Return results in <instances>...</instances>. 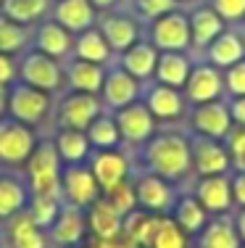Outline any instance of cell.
<instances>
[{"label": "cell", "mask_w": 245, "mask_h": 248, "mask_svg": "<svg viewBox=\"0 0 245 248\" xmlns=\"http://www.w3.org/2000/svg\"><path fill=\"white\" fill-rule=\"evenodd\" d=\"M143 161H145V172L159 174L169 182L182 180L192 169L190 140L177 132L153 135L148 143H143Z\"/></svg>", "instance_id": "obj_1"}, {"label": "cell", "mask_w": 245, "mask_h": 248, "mask_svg": "<svg viewBox=\"0 0 245 248\" xmlns=\"http://www.w3.org/2000/svg\"><path fill=\"white\" fill-rule=\"evenodd\" d=\"M27 177L29 193H48V196H61V172L63 161L58 156L53 138L37 140L34 151L29 153L27 164L21 167Z\"/></svg>", "instance_id": "obj_2"}, {"label": "cell", "mask_w": 245, "mask_h": 248, "mask_svg": "<svg viewBox=\"0 0 245 248\" xmlns=\"http://www.w3.org/2000/svg\"><path fill=\"white\" fill-rule=\"evenodd\" d=\"M16 79H21L29 87H37V90L48 93V95H58V93L66 87L63 79V66L61 61L45 56V53L27 48L24 53H19L16 58Z\"/></svg>", "instance_id": "obj_3"}, {"label": "cell", "mask_w": 245, "mask_h": 248, "mask_svg": "<svg viewBox=\"0 0 245 248\" xmlns=\"http://www.w3.org/2000/svg\"><path fill=\"white\" fill-rule=\"evenodd\" d=\"M5 114L29 127H37L53 116V95L16 79L5 87Z\"/></svg>", "instance_id": "obj_4"}, {"label": "cell", "mask_w": 245, "mask_h": 248, "mask_svg": "<svg viewBox=\"0 0 245 248\" xmlns=\"http://www.w3.org/2000/svg\"><path fill=\"white\" fill-rule=\"evenodd\" d=\"M103 111L106 108H103L98 95L69 90L53 103V122L56 129H82L85 132Z\"/></svg>", "instance_id": "obj_5"}, {"label": "cell", "mask_w": 245, "mask_h": 248, "mask_svg": "<svg viewBox=\"0 0 245 248\" xmlns=\"http://www.w3.org/2000/svg\"><path fill=\"white\" fill-rule=\"evenodd\" d=\"M34 145H37L34 127L8 114L0 116V164H5L8 169H21Z\"/></svg>", "instance_id": "obj_6"}, {"label": "cell", "mask_w": 245, "mask_h": 248, "mask_svg": "<svg viewBox=\"0 0 245 248\" xmlns=\"http://www.w3.org/2000/svg\"><path fill=\"white\" fill-rule=\"evenodd\" d=\"M101 198V185L87 164H63L61 172V201L77 209H90Z\"/></svg>", "instance_id": "obj_7"}, {"label": "cell", "mask_w": 245, "mask_h": 248, "mask_svg": "<svg viewBox=\"0 0 245 248\" xmlns=\"http://www.w3.org/2000/svg\"><path fill=\"white\" fill-rule=\"evenodd\" d=\"M148 40L156 45L161 53L166 50H177V53H185L192 45V37H190V19L182 14V11H169V14L159 16V19L150 21V32H148Z\"/></svg>", "instance_id": "obj_8"}, {"label": "cell", "mask_w": 245, "mask_h": 248, "mask_svg": "<svg viewBox=\"0 0 245 248\" xmlns=\"http://www.w3.org/2000/svg\"><path fill=\"white\" fill-rule=\"evenodd\" d=\"M135 196H137V209L148 211L153 217H169L174 209V187L169 180H163L159 174H140L135 180Z\"/></svg>", "instance_id": "obj_9"}, {"label": "cell", "mask_w": 245, "mask_h": 248, "mask_svg": "<svg viewBox=\"0 0 245 248\" xmlns=\"http://www.w3.org/2000/svg\"><path fill=\"white\" fill-rule=\"evenodd\" d=\"M140 95H143V82L140 79H135L130 72H124L119 63L106 69V79H103V87L98 93V98H101L106 111L124 108V106L140 100Z\"/></svg>", "instance_id": "obj_10"}, {"label": "cell", "mask_w": 245, "mask_h": 248, "mask_svg": "<svg viewBox=\"0 0 245 248\" xmlns=\"http://www.w3.org/2000/svg\"><path fill=\"white\" fill-rule=\"evenodd\" d=\"M111 114H114L116 127L121 132V143L143 145L156 135V119L143 100H135V103L124 106L119 111H111Z\"/></svg>", "instance_id": "obj_11"}, {"label": "cell", "mask_w": 245, "mask_h": 248, "mask_svg": "<svg viewBox=\"0 0 245 248\" xmlns=\"http://www.w3.org/2000/svg\"><path fill=\"white\" fill-rule=\"evenodd\" d=\"M95 27L101 29V34L106 37L108 48L114 53H119V56L140 40V21L135 16L124 14V11H114V8L101 11Z\"/></svg>", "instance_id": "obj_12"}, {"label": "cell", "mask_w": 245, "mask_h": 248, "mask_svg": "<svg viewBox=\"0 0 245 248\" xmlns=\"http://www.w3.org/2000/svg\"><path fill=\"white\" fill-rule=\"evenodd\" d=\"M87 167L90 172L95 174L98 185H101V193L116 187L119 182L130 180L132 167H130V158L121 148H108V151H90L87 156Z\"/></svg>", "instance_id": "obj_13"}, {"label": "cell", "mask_w": 245, "mask_h": 248, "mask_svg": "<svg viewBox=\"0 0 245 248\" xmlns=\"http://www.w3.org/2000/svg\"><path fill=\"white\" fill-rule=\"evenodd\" d=\"M87 238V214L85 209L63 203L56 222L48 227V243L50 248H74L82 246Z\"/></svg>", "instance_id": "obj_14"}, {"label": "cell", "mask_w": 245, "mask_h": 248, "mask_svg": "<svg viewBox=\"0 0 245 248\" xmlns=\"http://www.w3.org/2000/svg\"><path fill=\"white\" fill-rule=\"evenodd\" d=\"M29 48H34V50H40V53H45V56L63 63L66 58H72L74 34L48 16V19H43L40 24L32 27V45Z\"/></svg>", "instance_id": "obj_15"}, {"label": "cell", "mask_w": 245, "mask_h": 248, "mask_svg": "<svg viewBox=\"0 0 245 248\" xmlns=\"http://www.w3.org/2000/svg\"><path fill=\"white\" fill-rule=\"evenodd\" d=\"M190 156H192V169L198 177H214V174H227V169L232 167V156L219 140L203 138L198 135L195 140H190Z\"/></svg>", "instance_id": "obj_16"}, {"label": "cell", "mask_w": 245, "mask_h": 248, "mask_svg": "<svg viewBox=\"0 0 245 248\" xmlns=\"http://www.w3.org/2000/svg\"><path fill=\"white\" fill-rule=\"evenodd\" d=\"M224 90V74L221 69H216L214 63H198L192 66V72L187 77V85H185V100L192 106L201 103H211L216 100Z\"/></svg>", "instance_id": "obj_17"}, {"label": "cell", "mask_w": 245, "mask_h": 248, "mask_svg": "<svg viewBox=\"0 0 245 248\" xmlns=\"http://www.w3.org/2000/svg\"><path fill=\"white\" fill-rule=\"evenodd\" d=\"M29 203V185L21 169L0 172V224L14 219Z\"/></svg>", "instance_id": "obj_18"}, {"label": "cell", "mask_w": 245, "mask_h": 248, "mask_svg": "<svg viewBox=\"0 0 245 248\" xmlns=\"http://www.w3.org/2000/svg\"><path fill=\"white\" fill-rule=\"evenodd\" d=\"M195 198L208 214H227L235 203L232 198V177L227 174H214V177H201L195 182Z\"/></svg>", "instance_id": "obj_19"}, {"label": "cell", "mask_w": 245, "mask_h": 248, "mask_svg": "<svg viewBox=\"0 0 245 248\" xmlns=\"http://www.w3.org/2000/svg\"><path fill=\"white\" fill-rule=\"evenodd\" d=\"M50 19L58 21V24L63 29H69L72 34H79L85 29L95 27L98 11L90 0H53Z\"/></svg>", "instance_id": "obj_20"}, {"label": "cell", "mask_w": 245, "mask_h": 248, "mask_svg": "<svg viewBox=\"0 0 245 248\" xmlns=\"http://www.w3.org/2000/svg\"><path fill=\"white\" fill-rule=\"evenodd\" d=\"M190 122H192V127H195L198 135H203V138H214V140L227 138V132L235 127V122H232V116H230V108H227L224 103H219V100L195 106Z\"/></svg>", "instance_id": "obj_21"}, {"label": "cell", "mask_w": 245, "mask_h": 248, "mask_svg": "<svg viewBox=\"0 0 245 248\" xmlns=\"http://www.w3.org/2000/svg\"><path fill=\"white\" fill-rule=\"evenodd\" d=\"M143 103L148 106V111L153 114L156 122H174L185 114V95L177 90V87H166V85H153L143 93Z\"/></svg>", "instance_id": "obj_22"}, {"label": "cell", "mask_w": 245, "mask_h": 248, "mask_svg": "<svg viewBox=\"0 0 245 248\" xmlns=\"http://www.w3.org/2000/svg\"><path fill=\"white\" fill-rule=\"evenodd\" d=\"M61 66H63L66 87H72L77 93H90V95L101 93L108 66H101V63H92V61H82V58H66Z\"/></svg>", "instance_id": "obj_23"}, {"label": "cell", "mask_w": 245, "mask_h": 248, "mask_svg": "<svg viewBox=\"0 0 245 248\" xmlns=\"http://www.w3.org/2000/svg\"><path fill=\"white\" fill-rule=\"evenodd\" d=\"M3 240H5V248H50L48 232L29 219L27 211H21L14 219L5 222Z\"/></svg>", "instance_id": "obj_24"}, {"label": "cell", "mask_w": 245, "mask_h": 248, "mask_svg": "<svg viewBox=\"0 0 245 248\" xmlns=\"http://www.w3.org/2000/svg\"><path fill=\"white\" fill-rule=\"evenodd\" d=\"M87 214V232L98 240L106 238H121V230H124V217L108 203L106 198H98L90 209L85 211Z\"/></svg>", "instance_id": "obj_25"}, {"label": "cell", "mask_w": 245, "mask_h": 248, "mask_svg": "<svg viewBox=\"0 0 245 248\" xmlns=\"http://www.w3.org/2000/svg\"><path fill=\"white\" fill-rule=\"evenodd\" d=\"M159 56H161V50L156 48L150 40H137L132 48H127L119 56V66L124 69V72H130L135 79L145 82V79L153 77L156 63H159Z\"/></svg>", "instance_id": "obj_26"}, {"label": "cell", "mask_w": 245, "mask_h": 248, "mask_svg": "<svg viewBox=\"0 0 245 248\" xmlns=\"http://www.w3.org/2000/svg\"><path fill=\"white\" fill-rule=\"evenodd\" d=\"M192 72V61L187 53H177V50H166L159 56V63H156V72H153V79L159 85H166V87H177L182 90L187 85V77Z\"/></svg>", "instance_id": "obj_27"}, {"label": "cell", "mask_w": 245, "mask_h": 248, "mask_svg": "<svg viewBox=\"0 0 245 248\" xmlns=\"http://www.w3.org/2000/svg\"><path fill=\"white\" fill-rule=\"evenodd\" d=\"M72 58H82V61H92V63H101V66H108L111 58H114V50L108 48V43L101 34V29L90 27V29H85V32L74 34Z\"/></svg>", "instance_id": "obj_28"}, {"label": "cell", "mask_w": 245, "mask_h": 248, "mask_svg": "<svg viewBox=\"0 0 245 248\" xmlns=\"http://www.w3.org/2000/svg\"><path fill=\"white\" fill-rule=\"evenodd\" d=\"M195 248H240L243 240L235 230V222H230L224 214L216 219H208L206 227L195 235Z\"/></svg>", "instance_id": "obj_29"}, {"label": "cell", "mask_w": 245, "mask_h": 248, "mask_svg": "<svg viewBox=\"0 0 245 248\" xmlns=\"http://www.w3.org/2000/svg\"><path fill=\"white\" fill-rule=\"evenodd\" d=\"M53 0H0V16L24 27H34L50 16Z\"/></svg>", "instance_id": "obj_30"}, {"label": "cell", "mask_w": 245, "mask_h": 248, "mask_svg": "<svg viewBox=\"0 0 245 248\" xmlns=\"http://www.w3.org/2000/svg\"><path fill=\"white\" fill-rule=\"evenodd\" d=\"M187 19H190L192 45H198V48H208V45L224 32V21H221V16L211 8V5H201V8H195Z\"/></svg>", "instance_id": "obj_31"}, {"label": "cell", "mask_w": 245, "mask_h": 248, "mask_svg": "<svg viewBox=\"0 0 245 248\" xmlns=\"http://www.w3.org/2000/svg\"><path fill=\"white\" fill-rule=\"evenodd\" d=\"M206 56H208V63H214L216 69H230L232 63H237L245 58V43L240 40L237 32L224 29V32L206 48Z\"/></svg>", "instance_id": "obj_32"}, {"label": "cell", "mask_w": 245, "mask_h": 248, "mask_svg": "<svg viewBox=\"0 0 245 248\" xmlns=\"http://www.w3.org/2000/svg\"><path fill=\"white\" fill-rule=\"evenodd\" d=\"M53 145L63 164H87L90 156V140L82 129H56Z\"/></svg>", "instance_id": "obj_33"}, {"label": "cell", "mask_w": 245, "mask_h": 248, "mask_svg": "<svg viewBox=\"0 0 245 248\" xmlns=\"http://www.w3.org/2000/svg\"><path fill=\"white\" fill-rule=\"evenodd\" d=\"M172 217L174 222L179 224V227L185 230V232L190 235H198L203 227H206V222H208V211L201 206V201H198L195 196H182V198H177L174 201V209H172Z\"/></svg>", "instance_id": "obj_34"}, {"label": "cell", "mask_w": 245, "mask_h": 248, "mask_svg": "<svg viewBox=\"0 0 245 248\" xmlns=\"http://www.w3.org/2000/svg\"><path fill=\"white\" fill-rule=\"evenodd\" d=\"M87 140H90L92 151H108V148H119L121 145V132L116 127V119L111 111H103L90 127L85 129Z\"/></svg>", "instance_id": "obj_35"}, {"label": "cell", "mask_w": 245, "mask_h": 248, "mask_svg": "<svg viewBox=\"0 0 245 248\" xmlns=\"http://www.w3.org/2000/svg\"><path fill=\"white\" fill-rule=\"evenodd\" d=\"M63 201L61 196H48V193H29V203H27V214L37 227H43L48 232V227L56 222L58 211H61Z\"/></svg>", "instance_id": "obj_36"}, {"label": "cell", "mask_w": 245, "mask_h": 248, "mask_svg": "<svg viewBox=\"0 0 245 248\" xmlns=\"http://www.w3.org/2000/svg\"><path fill=\"white\" fill-rule=\"evenodd\" d=\"M29 45H32V27L16 24V21L0 16V53L16 56V53H24Z\"/></svg>", "instance_id": "obj_37"}, {"label": "cell", "mask_w": 245, "mask_h": 248, "mask_svg": "<svg viewBox=\"0 0 245 248\" xmlns=\"http://www.w3.org/2000/svg\"><path fill=\"white\" fill-rule=\"evenodd\" d=\"M148 248H190V235L172 217H159Z\"/></svg>", "instance_id": "obj_38"}, {"label": "cell", "mask_w": 245, "mask_h": 248, "mask_svg": "<svg viewBox=\"0 0 245 248\" xmlns=\"http://www.w3.org/2000/svg\"><path fill=\"white\" fill-rule=\"evenodd\" d=\"M103 198L108 201L111 206H114L116 211H119L121 217H127V214H132V211L137 209V196H135V182L132 180H124V182H119L116 187H111V190L106 193H101Z\"/></svg>", "instance_id": "obj_39"}, {"label": "cell", "mask_w": 245, "mask_h": 248, "mask_svg": "<svg viewBox=\"0 0 245 248\" xmlns=\"http://www.w3.org/2000/svg\"><path fill=\"white\" fill-rule=\"evenodd\" d=\"M177 8V0H135V11L140 19L145 21H153L159 16L169 14V11Z\"/></svg>", "instance_id": "obj_40"}, {"label": "cell", "mask_w": 245, "mask_h": 248, "mask_svg": "<svg viewBox=\"0 0 245 248\" xmlns=\"http://www.w3.org/2000/svg\"><path fill=\"white\" fill-rule=\"evenodd\" d=\"M211 8L221 16L224 24H237L245 19V0H211Z\"/></svg>", "instance_id": "obj_41"}, {"label": "cell", "mask_w": 245, "mask_h": 248, "mask_svg": "<svg viewBox=\"0 0 245 248\" xmlns=\"http://www.w3.org/2000/svg\"><path fill=\"white\" fill-rule=\"evenodd\" d=\"M224 87L232 93V95H245V58L237 63H232L224 74Z\"/></svg>", "instance_id": "obj_42"}, {"label": "cell", "mask_w": 245, "mask_h": 248, "mask_svg": "<svg viewBox=\"0 0 245 248\" xmlns=\"http://www.w3.org/2000/svg\"><path fill=\"white\" fill-rule=\"evenodd\" d=\"M227 151H230L232 161H237V164L243 161V156H245V127L235 124V127L227 132Z\"/></svg>", "instance_id": "obj_43"}, {"label": "cell", "mask_w": 245, "mask_h": 248, "mask_svg": "<svg viewBox=\"0 0 245 248\" xmlns=\"http://www.w3.org/2000/svg\"><path fill=\"white\" fill-rule=\"evenodd\" d=\"M16 58L14 56H5V53H0V85H11V82H16Z\"/></svg>", "instance_id": "obj_44"}, {"label": "cell", "mask_w": 245, "mask_h": 248, "mask_svg": "<svg viewBox=\"0 0 245 248\" xmlns=\"http://www.w3.org/2000/svg\"><path fill=\"white\" fill-rule=\"evenodd\" d=\"M230 116H232V122L235 124H240V127H245V95H237L235 100H232L230 106Z\"/></svg>", "instance_id": "obj_45"}, {"label": "cell", "mask_w": 245, "mask_h": 248, "mask_svg": "<svg viewBox=\"0 0 245 248\" xmlns=\"http://www.w3.org/2000/svg\"><path fill=\"white\" fill-rule=\"evenodd\" d=\"M232 198L237 206H245V172H237L232 177Z\"/></svg>", "instance_id": "obj_46"}, {"label": "cell", "mask_w": 245, "mask_h": 248, "mask_svg": "<svg viewBox=\"0 0 245 248\" xmlns=\"http://www.w3.org/2000/svg\"><path fill=\"white\" fill-rule=\"evenodd\" d=\"M90 248H132L124 238H106V240H98L92 238V243H87Z\"/></svg>", "instance_id": "obj_47"}, {"label": "cell", "mask_w": 245, "mask_h": 248, "mask_svg": "<svg viewBox=\"0 0 245 248\" xmlns=\"http://www.w3.org/2000/svg\"><path fill=\"white\" fill-rule=\"evenodd\" d=\"M235 230H237V235H240V240L245 243V206L237 211V217H235Z\"/></svg>", "instance_id": "obj_48"}, {"label": "cell", "mask_w": 245, "mask_h": 248, "mask_svg": "<svg viewBox=\"0 0 245 248\" xmlns=\"http://www.w3.org/2000/svg\"><path fill=\"white\" fill-rule=\"evenodd\" d=\"M92 5H95V11H111L119 5V0H90Z\"/></svg>", "instance_id": "obj_49"}, {"label": "cell", "mask_w": 245, "mask_h": 248, "mask_svg": "<svg viewBox=\"0 0 245 248\" xmlns=\"http://www.w3.org/2000/svg\"><path fill=\"white\" fill-rule=\"evenodd\" d=\"M5 87L8 85H0V116H5Z\"/></svg>", "instance_id": "obj_50"}, {"label": "cell", "mask_w": 245, "mask_h": 248, "mask_svg": "<svg viewBox=\"0 0 245 248\" xmlns=\"http://www.w3.org/2000/svg\"><path fill=\"white\" fill-rule=\"evenodd\" d=\"M240 172H245V156H243V161H240Z\"/></svg>", "instance_id": "obj_51"}, {"label": "cell", "mask_w": 245, "mask_h": 248, "mask_svg": "<svg viewBox=\"0 0 245 248\" xmlns=\"http://www.w3.org/2000/svg\"><path fill=\"white\" fill-rule=\"evenodd\" d=\"M74 248H90V246H87V243H82V246H74Z\"/></svg>", "instance_id": "obj_52"}, {"label": "cell", "mask_w": 245, "mask_h": 248, "mask_svg": "<svg viewBox=\"0 0 245 248\" xmlns=\"http://www.w3.org/2000/svg\"><path fill=\"white\" fill-rule=\"evenodd\" d=\"M177 3H179V0H177ZM182 3H192V0H182Z\"/></svg>", "instance_id": "obj_53"}, {"label": "cell", "mask_w": 245, "mask_h": 248, "mask_svg": "<svg viewBox=\"0 0 245 248\" xmlns=\"http://www.w3.org/2000/svg\"><path fill=\"white\" fill-rule=\"evenodd\" d=\"M240 248H245V243H243V246H240Z\"/></svg>", "instance_id": "obj_54"}]
</instances>
